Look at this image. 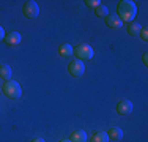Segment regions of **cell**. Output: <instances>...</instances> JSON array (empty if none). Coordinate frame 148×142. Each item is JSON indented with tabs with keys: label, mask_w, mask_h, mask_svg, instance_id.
Returning <instances> with one entry per match:
<instances>
[{
	"label": "cell",
	"mask_w": 148,
	"mask_h": 142,
	"mask_svg": "<svg viewBox=\"0 0 148 142\" xmlns=\"http://www.w3.org/2000/svg\"><path fill=\"white\" fill-rule=\"evenodd\" d=\"M137 14V5L132 0H121L117 6V16L123 22H132Z\"/></svg>",
	"instance_id": "6da1fadb"
},
{
	"label": "cell",
	"mask_w": 148,
	"mask_h": 142,
	"mask_svg": "<svg viewBox=\"0 0 148 142\" xmlns=\"http://www.w3.org/2000/svg\"><path fill=\"white\" fill-rule=\"evenodd\" d=\"M2 92H3V95H5L6 98H10V99H17V98H21V95H22L19 82H16V81H13V79L3 82Z\"/></svg>",
	"instance_id": "7a4b0ae2"
},
{
	"label": "cell",
	"mask_w": 148,
	"mask_h": 142,
	"mask_svg": "<svg viewBox=\"0 0 148 142\" xmlns=\"http://www.w3.org/2000/svg\"><path fill=\"white\" fill-rule=\"evenodd\" d=\"M95 52H93V48L88 46L87 43H80V44L76 46V57L79 60H90L93 59Z\"/></svg>",
	"instance_id": "3957f363"
},
{
	"label": "cell",
	"mask_w": 148,
	"mask_h": 142,
	"mask_svg": "<svg viewBox=\"0 0 148 142\" xmlns=\"http://www.w3.org/2000/svg\"><path fill=\"white\" fill-rule=\"evenodd\" d=\"M22 13H24V16L29 17V19H35V17L40 16V6H38L36 2H33V0H29V2L24 3Z\"/></svg>",
	"instance_id": "277c9868"
},
{
	"label": "cell",
	"mask_w": 148,
	"mask_h": 142,
	"mask_svg": "<svg viewBox=\"0 0 148 142\" xmlns=\"http://www.w3.org/2000/svg\"><path fill=\"white\" fill-rule=\"evenodd\" d=\"M68 71H69V74H71L73 77H80L84 74V71H85V66H84L82 60L76 59L68 65Z\"/></svg>",
	"instance_id": "5b68a950"
},
{
	"label": "cell",
	"mask_w": 148,
	"mask_h": 142,
	"mask_svg": "<svg viewBox=\"0 0 148 142\" xmlns=\"http://www.w3.org/2000/svg\"><path fill=\"white\" fill-rule=\"evenodd\" d=\"M3 41H5V44L10 46V48H16L21 43V33H17V32H10V33L5 35Z\"/></svg>",
	"instance_id": "8992f818"
},
{
	"label": "cell",
	"mask_w": 148,
	"mask_h": 142,
	"mask_svg": "<svg viewBox=\"0 0 148 142\" xmlns=\"http://www.w3.org/2000/svg\"><path fill=\"white\" fill-rule=\"evenodd\" d=\"M117 112L120 115H128V114H131L132 112V103L129 99H121L117 104Z\"/></svg>",
	"instance_id": "52a82bcc"
},
{
	"label": "cell",
	"mask_w": 148,
	"mask_h": 142,
	"mask_svg": "<svg viewBox=\"0 0 148 142\" xmlns=\"http://www.w3.org/2000/svg\"><path fill=\"white\" fill-rule=\"evenodd\" d=\"M87 139H88V136H87V133L84 130H76L69 136V141L71 142H87Z\"/></svg>",
	"instance_id": "ba28073f"
},
{
	"label": "cell",
	"mask_w": 148,
	"mask_h": 142,
	"mask_svg": "<svg viewBox=\"0 0 148 142\" xmlns=\"http://www.w3.org/2000/svg\"><path fill=\"white\" fill-rule=\"evenodd\" d=\"M126 30H128V33L131 35V37H139L140 30H142V26H140L139 22H136V21H132V22L126 24Z\"/></svg>",
	"instance_id": "9c48e42d"
},
{
	"label": "cell",
	"mask_w": 148,
	"mask_h": 142,
	"mask_svg": "<svg viewBox=\"0 0 148 142\" xmlns=\"http://www.w3.org/2000/svg\"><path fill=\"white\" fill-rule=\"evenodd\" d=\"M106 26L110 28H121L123 27V21L118 16H107L106 17Z\"/></svg>",
	"instance_id": "30bf717a"
},
{
	"label": "cell",
	"mask_w": 148,
	"mask_h": 142,
	"mask_svg": "<svg viewBox=\"0 0 148 142\" xmlns=\"http://www.w3.org/2000/svg\"><path fill=\"white\" fill-rule=\"evenodd\" d=\"M90 142H109V136L106 131H95L90 137Z\"/></svg>",
	"instance_id": "8fae6325"
},
{
	"label": "cell",
	"mask_w": 148,
	"mask_h": 142,
	"mask_svg": "<svg viewBox=\"0 0 148 142\" xmlns=\"http://www.w3.org/2000/svg\"><path fill=\"white\" fill-rule=\"evenodd\" d=\"M107 136H109V139L120 141V139H123V130L118 128V126H114V128H110V130L107 131Z\"/></svg>",
	"instance_id": "7c38bea8"
},
{
	"label": "cell",
	"mask_w": 148,
	"mask_h": 142,
	"mask_svg": "<svg viewBox=\"0 0 148 142\" xmlns=\"http://www.w3.org/2000/svg\"><path fill=\"white\" fill-rule=\"evenodd\" d=\"M58 54L62 55V57H69V55L74 54V49H73L71 44L63 43V44H60V48H58Z\"/></svg>",
	"instance_id": "4fadbf2b"
},
{
	"label": "cell",
	"mask_w": 148,
	"mask_h": 142,
	"mask_svg": "<svg viewBox=\"0 0 148 142\" xmlns=\"http://www.w3.org/2000/svg\"><path fill=\"white\" fill-rule=\"evenodd\" d=\"M13 76V71H11V66L10 65H0V77L5 81H10Z\"/></svg>",
	"instance_id": "5bb4252c"
},
{
	"label": "cell",
	"mask_w": 148,
	"mask_h": 142,
	"mask_svg": "<svg viewBox=\"0 0 148 142\" xmlns=\"http://www.w3.org/2000/svg\"><path fill=\"white\" fill-rule=\"evenodd\" d=\"M95 13H96V16H99V17H107L109 16V8L106 5H103V3H101V5H98L96 8H95Z\"/></svg>",
	"instance_id": "9a60e30c"
},
{
	"label": "cell",
	"mask_w": 148,
	"mask_h": 142,
	"mask_svg": "<svg viewBox=\"0 0 148 142\" xmlns=\"http://www.w3.org/2000/svg\"><path fill=\"white\" fill-rule=\"evenodd\" d=\"M85 5L88 6V8H96L98 5H101L99 0H85Z\"/></svg>",
	"instance_id": "2e32d148"
},
{
	"label": "cell",
	"mask_w": 148,
	"mask_h": 142,
	"mask_svg": "<svg viewBox=\"0 0 148 142\" xmlns=\"http://www.w3.org/2000/svg\"><path fill=\"white\" fill-rule=\"evenodd\" d=\"M140 38H142L143 41L148 40V32H147V28H142V30H140Z\"/></svg>",
	"instance_id": "e0dca14e"
},
{
	"label": "cell",
	"mask_w": 148,
	"mask_h": 142,
	"mask_svg": "<svg viewBox=\"0 0 148 142\" xmlns=\"http://www.w3.org/2000/svg\"><path fill=\"white\" fill-rule=\"evenodd\" d=\"M5 30H3V27L2 26H0V41H3V38H5Z\"/></svg>",
	"instance_id": "ac0fdd59"
},
{
	"label": "cell",
	"mask_w": 148,
	"mask_h": 142,
	"mask_svg": "<svg viewBox=\"0 0 148 142\" xmlns=\"http://www.w3.org/2000/svg\"><path fill=\"white\" fill-rule=\"evenodd\" d=\"M142 59H143V63H145V66H147L148 65V54H147V52H143Z\"/></svg>",
	"instance_id": "d6986e66"
},
{
	"label": "cell",
	"mask_w": 148,
	"mask_h": 142,
	"mask_svg": "<svg viewBox=\"0 0 148 142\" xmlns=\"http://www.w3.org/2000/svg\"><path fill=\"white\" fill-rule=\"evenodd\" d=\"M32 142H44V139H41V137H36V139H33Z\"/></svg>",
	"instance_id": "ffe728a7"
},
{
	"label": "cell",
	"mask_w": 148,
	"mask_h": 142,
	"mask_svg": "<svg viewBox=\"0 0 148 142\" xmlns=\"http://www.w3.org/2000/svg\"><path fill=\"white\" fill-rule=\"evenodd\" d=\"M60 142H71L69 139H63V141H60Z\"/></svg>",
	"instance_id": "44dd1931"
}]
</instances>
